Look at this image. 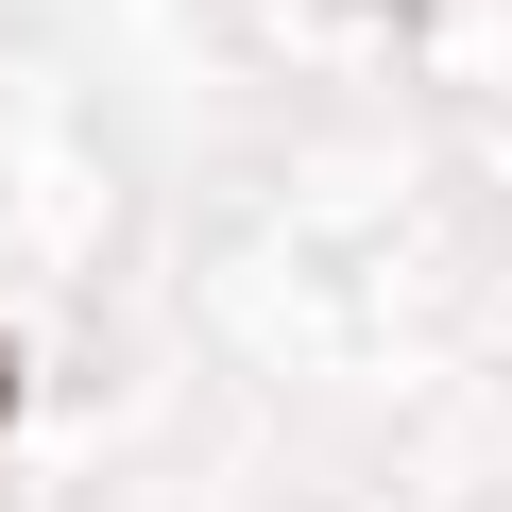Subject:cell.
Instances as JSON below:
<instances>
[{
    "mask_svg": "<svg viewBox=\"0 0 512 512\" xmlns=\"http://www.w3.org/2000/svg\"><path fill=\"white\" fill-rule=\"evenodd\" d=\"M18 410H35V359H18V342H0V444H18Z\"/></svg>",
    "mask_w": 512,
    "mask_h": 512,
    "instance_id": "6da1fadb",
    "label": "cell"
}]
</instances>
